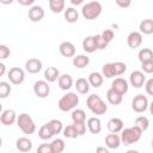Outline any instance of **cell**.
<instances>
[{
    "label": "cell",
    "mask_w": 153,
    "mask_h": 153,
    "mask_svg": "<svg viewBox=\"0 0 153 153\" xmlns=\"http://www.w3.org/2000/svg\"><path fill=\"white\" fill-rule=\"evenodd\" d=\"M106 99L108 102L111 104V105H118L122 103V99H123V96L118 92H116L114 88H109L106 91Z\"/></svg>",
    "instance_id": "19"
},
{
    "label": "cell",
    "mask_w": 153,
    "mask_h": 153,
    "mask_svg": "<svg viewBox=\"0 0 153 153\" xmlns=\"http://www.w3.org/2000/svg\"><path fill=\"white\" fill-rule=\"evenodd\" d=\"M59 51L63 57H74L75 56V47L72 42L65 41L60 44Z\"/></svg>",
    "instance_id": "12"
},
{
    "label": "cell",
    "mask_w": 153,
    "mask_h": 153,
    "mask_svg": "<svg viewBox=\"0 0 153 153\" xmlns=\"http://www.w3.org/2000/svg\"><path fill=\"white\" fill-rule=\"evenodd\" d=\"M102 74H103L105 78H108V79L116 76V74H115V68H114V63L110 62V63L103 65V67H102Z\"/></svg>",
    "instance_id": "32"
},
{
    "label": "cell",
    "mask_w": 153,
    "mask_h": 153,
    "mask_svg": "<svg viewBox=\"0 0 153 153\" xmlns=\"http://www.w3.org/2000/svg\"><path fill=\"white\" fill-rule=\"evenodd\" d=\"M149 104H148V99L146 96L143 94H136L133 100H131V109L137 112V114H141V112H145L147 109H148Z\"/></svg>",
    "instance_id": "6"
},
{
    "label": "cell",
    "mask_w": 153,
    "mask_h": 153,
    "mask_svg": "<svg viewBox=\"0 0 153 153\" xmlns=\"http://www.w3.org/2000/svg\"><path fill=\"white\" fill-rule=\"evenodd\" d=\"M90 82L88 80H86L85 78H79L76 81H75V88L76 91L80 93V94H86L88 93L90 91Z\"/></svg>",
    "instance_id": "25"
},
{
    "label": "cell",
    "mask_w": 153,
    "mask_h": 153,
    "mask_svg": "<svg viewBox=\"0 0 153 153\" xmlns=\"http://www.w3.org/2000/svg\"><path fill=\"white\" fill-rule=\"evenodd\" d=\"M10 48L5 44H0V59L1 60H5L10 56Z\"/></svg>",
    "instance_id": "43"
},
{
    "label": "cell",
    "mask_w": 153,
    "mask_h": 153,
    "mask_svg": "<svg viewBox=\"0 0 153 153\" xmlns=\"http://www.w3.org/2000/svg\"><path fill=\"white\" fill-rule=\"evenodd\" d=\"M115 2L121 8H127L131 5V0H115Z\"/></svg>",
    "instance_id": "47"
},
{
    "label": "cell",
    "mask_w": 153,
    "mask_h": 153,
    "mask_svg": "<svg viewBox=\"0 0 153 153\" xmlns=\"http://www.w3.org/2000/svg\"><path fill=\"white\" fill-rule=\"evenodd\" d=\"M72 120H73V122H85V120H86L85 111L81 110V109L73 110V112H72Z\"/></svg>",
    "instance_id": "37"
},
{
    "label": "cell",
    "mask_w": 153,
    "mask_h": 153,
    "mask_svg": "<svg viewBox=\"0 0 153 153\" xmlns=\"http://www.w3.org/2000/svg\"><path fill=\"white\" fill-rule=\"evenodd\" d=\"M73 124H74L79 136H81V135H84L86 133V124H85V122H73Z\"/></svg>",
    "instance_id": "41"
},
{
    "label": "cell",
    "mask_w": 153,
    "mask_h": 153,
    "mask_svg": "<svg viewBox=\"0 0 153 153\" xmlns=\"http://www.w3.org/2000/svg\"><path fill=\"white\" fill-rule=\"evenodd\" d=\"M139 29L140 32L143 35H151L153 33V19H143L140 24H139Z\"/></svg>",
    "instance_id": "26"
},
{
    "label": "cell",
    "mask_w": 153,
    "mask_h": 153,
    "mask_svg": "<svg viewBox=\"0 0 153 153\" xmlns=\"http://www.w3.org/2000/svg\"><path fill=\"white\" fill-rule=\"evenodd\" d=\"M33 92L38 98H45L49 96L50 86L47 80H37L33 84Z\"/></svg>",
    "instance_id": "8"
},
{
    "label": "cell",
    "mask_w": 153,
    "mask_h": 153,
    "mask_svg": "<svg viewBox=\"0 0 153 153\" xmlns=\"http://www.w3.org/2000/svg\"><path fill=\"white\" fill-rule=\"evenodd\" d=\"M141 69H142L143 73L152 74L153 73V61H148V62L141 63Z\"/></svg>",
    "instance_id": "42"
},
{
    "label": "cell",
    "mask_w": 153,
    "mask_h": 153,
    "mask_svg": "<svg viewBox=\"0 0 153 153\" xmlns=\"http://www.w3.org/2000/svg\"><path fill=\"white\" fill-rule=\"evenodd\" d=\"M49 8L54 13H61L65 11V0H49Z\"/></svg>",
    "instance_id": "31"
},
{
    "label": "cell",
    "mask_w": 153,
    "mask_h": 153,
    "mask_svg": "<svg viewBox=\"0 0 153 153\" xmlns=\"http://www.w3.org/2000/svg\"><path fill=\"white\" fill-rule=\"evenodd\" d=\"M7 78L13 85H20L25 79V73L19 67H12L7 73Z\"/></svg>",
    "instance_id": "7"
},
{
    "label": "cell",
    "mask_w": 153,
    "mask_h": 153,
    "mask_svg": "<svg viewBox=\"0 0 153 153\" xmlns=\"http://www.w3.org/2000/svg\"><path fill=\"white\" fill-rule=\"evenodd\" d=\"M137 57H139V61L141 63L148 62V61H153V50L149 49V48H142L139 51Z\"/></svg>",
    "instance_id": "29"
},
{
    "label": "cell",
    "mask_w": 153,
    "mask_h": 153,
    "mask_svg": "<svg viewBox=\"0 0 153 153\" xmlns=\"http://www.w3.org/2000/svg\"><path fill=\"white\" fill-rule=\"evenodd\" d=\"M152 148H153V139H152Z\"/></svg>",
    "instance_id": "54"
},
{
    "label": "cell",
    "mask_w": 153,
    "mask_h": 153,
    "mask_svg": "<svg viewBox=\"0 0 153 153\" xmlns=\"http://www.w3.org/2000/svg\"><path fill=\"white\" fill-rule=\"evenodd\" d=\"M87 80H88V82H90V85H91L92 87L98 88V87H100V86L103 85L104 75H103L102 73H99V72H92V73H90Z\"/></svg>",
    "instance_id": "18"
},
{
    "label": "cell",
    "mask_w": 153,
    "mask_h": 153,
    "mask_svg": "<svg viewBox=\"0 0 153 153\" xmlns=\"http://www.w3.org/2000/svg\"><path fill=\"white\" fill-rule=\"evenodd\" d=\"M48 123H49V126H50L51 131H53L54 135H57V134H60V133L63 130V124H62V122H61L60 120L54 118V120L49 121Z\"/></svg>",
    "instance_id": "35"
},
{
    "label": "cell",
    "mask_w": 153,
    "mask_h": 153,
    "mask_svg": "<svg viewBox=\"0 0 153 153\" xmlns=\"http://www.w3.org/2000/svg\"><path fill=\"white\" fill-rule=\"evenodd\" d=\"M93 38H94L96 47H97V49H98V50H103V49H105V48L108 47V44H109V42H108V41H105V38L102 36V33L93 36Z\"/></svg>",
    "instance_id": "38"
},
{
    "label": "cell",
    "mask_w": 153,
    "mask_h": 153,
    "mask_svg": "<svg viewBox=\"0 0 153 153\" xmlns=\"http://www.w3.org/2000/svg\"><path fill=\"white\" fill-rule=\"evenodd\" d=\"M57 84L61 90L67 91L73 86V78L69 74H61L57 79Z\"/></svg>",
    "instance_id": "21"
},
{
    "label": "cell",
    "mask_w": 153,
    "mask_h": 153,
    "mask_svg": "<svg viewBox=\"0 0 153 153\" xmlns=\"http://www.w3.org/2000/svg\"><path fill=\"white\" fill-rule=\"evenodd\" d=\"M149 112H151V115H153V100H152V103L149 104Z\"/></svg>",
    "instance_id": "53"
},
{
    "label": "cell",
    "mask_w": 153,
    "mask_h": 153,
    "mask_svg": "<svg viewBox=\"0 0 153 153\" xmlns=\"http://www.w3.org/2000/svg\"><path fill=\"white\" fill-rule=\"evenodd\" d=\"M135 126L139 127L142 131H145L149 127V121H148V118L146 116H139V117L135 118Z\"/></svg>",
    "instance_id": "36"
},
{
    "label": "cell",
    "mask_w": 153,
    "mask_h": 153,
    "mask_svg": "<svg viewBox=\"0 0 153 153\" xmlns=\"http://www.w3.org/2000/svg\"><path fill=\"white\" fill-rule=\"evenodd\" d=\"M17 114L14 110L12 109H6L1 112V116H0V122L1 124L4 126H12L14 122H17Z\"/></svg>",
    "instance_id": "10"
},
{
    "label": "cell",
    "mask_w": 153,
    "mask_h": 153,
    "mask_svg": "<svg viewBox=\"0 0 153 153\" xmlns=\"http://www.w3.org/2000/svg\"><path fill=\"white\" fill-rule=\"evenodd\" d=\"M60 71L56 68V67H48L45 71H44V78L48 82H54L59 79L60 76Z\"/></svg>",
    "instance_id": "24"
},
{
    "label": "cell",
    "mask_w": 153,
    "mask_h": 153,
    "mask_svg": "<svg viewBox=\"0 0 153 153\" xmlns=\"http://www.w3.org/2000/svg\"><path fill=\"white\" fill-rule=\"evenodd\" d=\"M78 104H79V96L74 92H67L59 99V103H57L59 109L63 112L73 110Z\"/></svg>",
    "instance_id": "4"
},
{
    "label": "cell",
    "mask_w": 153,
    "mask_h": 153,
    "mask_svg": "<svg viewBox=\"0 0 153 153\" xmlns=\"http://www.w3.org/2000/svg\"><path fill=\"white\" fill-rule=\"evenodd\" d=\"M97 152H104V153H109V149H106L105 147H98Z\"/></svg>",
    "instance_id": "51"
},
{
    "label": "cell",
    "mask_w": 153,
    "mask_h": 153,
    "mask_svg": "<svg viewBox=\"0 0 153 153\" xmlns=\"http://www.w3.org/2000/svg\"><path fill=\"white\" fill-rule=\"evenodd\" d=\"M111 88H114L116 92H118L122 96H124L128 92V88H129L128 81L126 79H123V78H116L111 84Z\"/></svg>",
    "instance_id": "13"
},
{
    "label": "cell",
    "mask_w": 153,
    "mask_h": 153,
    "mask_svg": "<svg viewBox=\"0 0 153 153\" xmlns=\"http://www.w3.org/2000/svg\"><path fill=\"white\" fill-rule=\"evenodd\" d=\"M73 66L75 68H79V69H82L85 68L86 66H88L90 63V57L87 55H76L73 57Z\"/></svg>",
    "instance_id": "23"
},
{
    "label": "cell",
    "mask_w": 153,
    "mask_h": 153,
    "mask_svg": "<svg viewBox=\"0 0 153 153\" xmlns=\"http://www.w3.org/2000/svg\"><path fill=\"white\" fill-rule=\"evenodd\" d=\"M38 136H39L41 140H49V139H51V137L54 136L49 123H45V124H43V126L39 128V130H38Z\"/></svg>",
    "instance_id": "30"
},
{
    "label": "cell",
    "mask_w": 153,
    "mask_h": 153,
    "mask_svg": "<svg viewBox=\"0 0 153 153\" xmlns=\"http://www.w3.org/2000/svg\"><path fill=\"white\" fill-rule=\"evenodd\" d=\"M12 91V87L7 81H1L0 82V98H6Z\"/></svg>",
    "instance_id": "39"
},
{
    "label": "cell",
    "mask_w": 153,
    "mask_h": 153,
    "mask_svg": "<svg viewBox=\"0 0 153 153\" xmlns=\"http://www.w3.org/2000/svg\"><path fill=\"white\" fill-rule=\"evenodd\" d=\"M25 69L30 73V74H37L41 69H42V61L36 59V57H32V59H29L26 62H25Z\"/></svg>",
    "instance_id": "15"
},
{
    "label": "cell",
    "mask_w": 153,
    "mask_h": 153,
    "mask_svg": "<svg viewBox=\"0 0 153 153\" xmlns=\"http://www.w3.org/2000/svg\"><path fill=\"white\" fill-rule=\"evenodd\" d=\"M145 80H146V76H145V73L141 72V71H134L130 73V76H129V81H130V85L135 88H140L143 86L145 84Z\"/></svg>",
    "instance_id": "9"
},
{
    "label": "cell",
    "mask_w": 153,
    "mask_h": 153,
    "mask_svg": "<svg viewBox=\"0 0 153 153\" xmlns=\"http://www.w3.org/2000/svg\"><path fill=\"white\" fill-rule=\"evenodd\" d=\"M121 136L117 135V133H110L105 136V145L110 149H117L121 145Z\"/></svg>",
    "instance_id": "16"
},
{
    "label": "cell",
    "mask_w": 153,
    "mask_h": 153,
    "mask_svg": "<svg viewBox=\"0 0 153 153\" xmlns=\"http://www.w3.org/2000/svg\"><path fill=\"white\" fill-rule=\"evenodd\" d=\"M108 129L110 133H121L123 129V121L118 117H112L108 121Z\"/></svg>",
    "instance_id": "17"
},
{
    "label": "cell",
    "mask_w": 153,
    "mask_h": 153,
    "mask_svg": "<svg viewBox=\"0 0 153 153\" xmlns=\"http://www.w3.org/2000/svg\"><path fill=\"white\" fill-rule=\"evenodd\" d=\"M13 1H14V0H0V2L4 4V5H11Z\"/></svg>",
    "instance_id": "52"
},
{
    "label": "cell",
    "mask_w": 153,
    "mask_h": 153,
    "mask_svg": "<svg viewBox=\"0 0 153 153\" xmlns=\"http://www.w3.org/2000/svg\"><path fill=\"white\" fill-rule=\"evenodd\" d=\"M17 126L24 134H27V135H31L36 131V124H35L32 117L26 112H23V114L18 115Z\"/></svg>",
    "instance_id": "5"
},
{
    "label": "cell",
    "mask_w": 153,
    "mask_h": 153,
    "mask_svg": "<svg viewBox=\"0 0 153 153\" xmlns=\"http://www.w3.org/2000/svg\"><path fill=\"white\" fill-rule=\"evenodd\" d=\"M82 49L86 51V53H94L97 50V47H96V42H94V38L93 36H87L84 38L82 41Z\"/></svg>",
    "instance_id": "28"
},
{
    "label": "cell",
    "mask_w": 153,
    "mask_h": 153,
    "mask_svg": "<svg viewBox=\"0 0 153 153\" xmlns=\"http://www.w3.org/2000/svg\"><path fill=\"white\" fill-rule=\"evenodd\" d=\"M145 90H146V93L149 94V96H153V78L148 79L145 84Z\"/></svg>",
    "instance_id": "46"
},
{
    "label": "cell",
    "mask_w": 153,
    "mask_h": 153,
    "mask_svg": "<svg viewBox=\"0 0 153 153\" xmlns=\"http://www.w3.org/2000/svg\"><path fill=\"white\" fill-rule=\"evenodd\" d=\"M114 63V68H115V74L116 76L118 75H122L126 71H127V65L122 61H116V62H112Z\"/></svg>",
    "instance_id": "40"
},
{
    "label": "cell",
    "mask_w": 153,
    "mask_h": 153,
    "mask_svg": "<svg viewBox=\"0 0 153 153\" xmlns=\"http://www.w3.org/2000/svg\"><path fill=\"white\" fill-rule=\"evenodd\" d=\"M102 36L105 38V41H108L109 43L114 39V37H115V33H114V31L112 30H110V29H106V30H104L103 32H102Z\"/></svg>",
    "instance_id": "45"
},
{
    "label": "cell",
    "mask_w": 153,
    "mask_h": 153,
    "mask_svg": "<svg viewBox=\"0 0 153 153\" xmlns=\"http://www.w3.org/2000/svg\"><path fill=\"white\" fill-rule=\"evenodd\" d=\"M127 44L131 49H136L142 44V33L140 31H131L127 37Z\"/></svg>",
    "instance_id": "11"
},
{
    "label": "cell",
    "mask_w": 153,
    "mask_h": 153,
    "mask_svg": "<svg viewBox=\"0 0 153 153\" xmlns=\"http://www.w3.org/2000/svg\"><path fill=\"white\" fill-rule=\"evenodd\" d=\"M17 2L23 6H31L35 2V0H17Z\"/></svg>",
    "instance_id": "48"
},
{
    "label": "cell",
    "mask_w": 153,
    "mask_h": 153,
    "mask_svg": "<svg viewBox=\"0 0 153 153\" xmlns=\"http://www.w3.org/2000/svg\"><path fill=\"white\" fill-rule=\"evenodd\" d=\"M102 11H103V7L99 1H90L82 6L81 16L87 20H93L102 14Z\"/></svg>",
    "instance_id": "3"
},
{
    "label": "cell",
    "mask_w": 153,
    "mask_h": 153,
    "mask_svg": "<svg viewBox=\"0 0 153 153\" xmlns=\"http://www.w3.org/2000/svg\"><path fill=\"white\" fill-rule=\"evenodd\" d=\"M86 105L91 110V112L94 114V115H104L108 111V105L100 98V96L99 94H96V93L90 94L87 97Z\"/></svg>",
    "instance_id": "1"
},
{
    "label": "cell",
    "mask_w": 153,
    "mask_h": 153,
    "mask_svg": "<svg viewBox=\"0 0 153 153\" xmlns=\"http://www.w3.org/2000/svg\"><path fill=\"white\" fill-rule=\"evenodd\" d=\"M79 19V13L74 7H68L65 10V20L67 23H76Z\"/></svg>",
    "instance_id": "27"
},
{
    "label": "cell",
    "mask_w": 153,
    "mask_h": 153,
    "mask_svg": "<svg viewBox=\"0 0 153 153\" xmlns=\"http://www.w3.org/2000/svg\"><path fill=\"white\" fill-rule=\"evenodd\" d=\"M29 19L33 23H37V22H41L44 17V10L42 6H32L30 10H29Z\"/></svg>",
    "instance_id": "14"
},
{
    "label": "cell",
    "mask_w": 153,
    "mask_h": 153,
    "mask_svg": "<svg viewBox=\"0 0 153 153\" xmlns=\"http://www.w3.org/2000/svg\"><path fill=\"white\" fill-rule=\"evenodd\" d=\"M51 149H53V153H61V152H63V149H65V147H66V145H65V141L62 140V139H54L53 141H51Z\"/></svg>",
    "instance_id": "34"
},
{
    "label": "cell",
    "mask_w": 153,
    "mask_h": 153,
    "mask_svg": "<svg viewBox=\"0 0 153 153\" xmlns=\"http://www.w3.org/2000/svg\"><path fill=\"white\" fill-rule=\"evenodd\" d=\"M37 152L38 153H53L51 145L50 143H42L41 146H38Z\"/></svg>",
    "instance_id": "44"
},
{
    "label": "cell",
    "mask_w": 153,
    "mask_h": 153,
    "mask_svg": "<svg viewBox=\"0 0 153 153\" xmlns=\"http://www.w3.org/2000/svg\"><path fill=\"white\" fill-rule=\"evenodd\" d=\"M16 147L20 152H30L32 149V141L29 137H19L16 142Z\"/></svg>",
    "instance_id": "20"
},
{
    "label": "cell",
    "mask_w": 153,
    "mask_h": 153,
    "mask_svg": "<svg viewBox=\"0 0 153 153\" xmlns=\"http://www.w3.org/2000/svg\"><path fill=\"white\" fill-rule=\"evenodd\" d=\"M71 2H72V5L78 6V5H81L84 2V0H71Z\"/></svg>",
    "instance_id": "50"
},
{
    "label": "cell",
    "mask_w": 153,
    "mask_h": 153,
    "mask_svg": "<svg viewBox=\"0 0 153 153\" xmlns=\"http://www.w3.org/2000/svg\"><path fill=\"white\" fill-rule=\"evenodd\" d=\"M141 135H142V130L134 124L133 127L122 129V131H121V141L123 142V145L128 146V145L137 142L141 139Z\"/></svg>",
    "instance_id": "2"
},
{
    "label": "cell",
    "mask_w": 153,
    "mask_h": 153,
    "mask_svg": "<svg viewBox=\"0 0 153 153\" xmlns=\"http://www.w3.org/2000/svg\"><path fill=\"white\" fill-rule=\"evenodd\" d=\"M5 71H6V66L1 62V63H0V76H2V75L5 74Z\"/></svg>",
    "instance_id": "49"
},
{
    "label": "cell",
    "mask_w": 153,
    "mask_h": 153,
    "mask_svg": "<svg viewBox=\"0 0 153 153\" xmlns=\"http://www.w3.org/2000/svg\"><path fill=\"white\" fill-rule=\"evenodd\" d=\"M62 133H63V136L67 137V139H76L79 136V134H78L74 124H69V126L65 127L63 130H62Z\"/></svg>",
    "instance_id": "33"
},
{
    "label": "cell",
    "mask_w": 153,
    "mask_h": 153,
    "mask_svg": "<svg viewBox=\"0 0 153 153\" xmlns=\"http://www.w3.org/2000/svg\"><path fill=\"white\" fill-rule=\"evenodd\" d=\"M86 124H87V128H88L90 133H92V134H98L102 130V122L98 117H90L87 120Z\"/></svg>",
    "instance_id": "22"
}]
</instances>
